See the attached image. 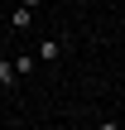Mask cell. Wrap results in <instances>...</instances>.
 <instances>
[{
	"label": "cell",
	"instance_id": "cell-1",
	"mask_svg": "<svg viewBox=\"0 0 125 130\" xmlns=\"http://www.w3.org/2000/svg\"><path fill=\"white\" fill-rule=\"evenodd\" d=\"M34 10H39V0H19L14 14H10V29H29L34 24Z\"/></svg>",
	"mask_w": 125,
	"mask_h": 130
},
{
	"label": "cell",
	"instance_id": "cell-2",
	"mask_svg": "<svg viewBox=\"0 0 125 130\" xmlns=\"http://www.w3.org/2000/svg\"><path fill=\"white\" fill-rule=\"evenodd\" d=\"M0 87H5V92L19 87V68H14V58H0Z\"/></svg>",
	"mask_w": 125,
	"mask_h": 130
},
{
	"label": "cell",
	"instance_id": "cell-3",
	"mask_svg": "<svg viewBox=\"0 0 125 130\" xmlns=\"http://www.w3.org/2000/svg\"><path fill=\"white\" fill-rule=\"evenodd\" d=\"M34 53H39V63H58V58H63V43H58V39H43Z\"/></svg>",
	"mask_w": 125,
	"mask_h": 130
},
{
	"label": "cell",
	"instance_id": "cell-4",
	"mask_svg": "<svg viewBox=\"0 0 125 130\" xmlns=\"http://www.w3.org/2000/svg\"><path fill=\"white\" fill-rule=\"evenodd\" d=\"M34 63H39V53H19V58H14V68H19V77H29V72H34Z\"/></svg>",
	"mask_w": 125,
	"mask_h": 130
},
{
	"label": "cell",
	"instance_id": "cell-5",
	"mask_svg": "<svg viewBox=\"0 0 125 130\" xmlns=\"http://www.w3.org/2000/svg\"><path fill=\"white\" fill-rule=\"evenodd\" d=\"M96 130H120V125H116V121H101V125H96Z\"/></svg>",
	"mask_w": 125,
	"mask_h": 130
},
{
	"label": "cell",
	"instance_id": "cell-6",
	"mask_svg": "<svg viewBox=\"0 0 125 130\" xmlns=\"http://www.w3.org/2000/svg\"><path fill=\"white\" fill-rule=\"evenodd\" d=\"M63 5H67V0H63Z\"/></svg>",
	"mask_w": 125,
	"mask_h": 130
}]
</instances>
